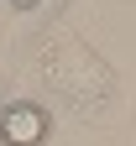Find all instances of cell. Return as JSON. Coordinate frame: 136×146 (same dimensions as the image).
Wrapping results in <instances>:
<instances>
[{
  "mask_svg": "<svg viewBox=\"0 0 136 146\" xmlns=\"http://www.w3.org/2000/svg\"><path fill=\"white\" fill-rule=\"evenodd\" d=\"M37 78L84 120H100L110 110V99H115V68L73 26H52L42 36V47H37Z\"/></svg>",
  "mask_w": 136,
  "mask_h": 146,
  "instance_id": "cell-1",
  "label": "cell"
},
{
  "mask_svg": "<svg viewBox=\"0 0 136 146\" xmlns=\"http://www.w3.org/2000/svg\"><path fill=\"white\" fill-rule=\"evenodd\" d=\"M52 120L37 99H11L0 104V146H47Z\"/></svg>",
  "mask_w": 136,
  "mask_h": 146,
  "instance_id": "cell-2",
  "label": "cell"
},
{
  "mask_svg": "<svg viewBox=\"0 0 136 146\" xmlns=\"http://www.w3.org/2000/svg\"><path fill=\"white\" fill-rule=\"evenodd\" d=\"M11 5H16V11H31V5H37V0H11Z\"/></svg>",
  "mask_w": 136,
  "mask_h": 146,
  "instance_id": "cell-3",
  "label": "cell"
},
{
  "mask_svg": "<svg viewBox=\"0 0 136 146\" xmlns=\"http://www.w3.org/2000/svg\"><path fill=\"white\" fill-rule=\"evenodd\" d=\"M100 146H115V141H100Z\"/></svg>",
  "mask_w": 136,
  "mask_h": 146,
  "instance_id": "cell-4",
  "label": "cell"
}]
</instances>
